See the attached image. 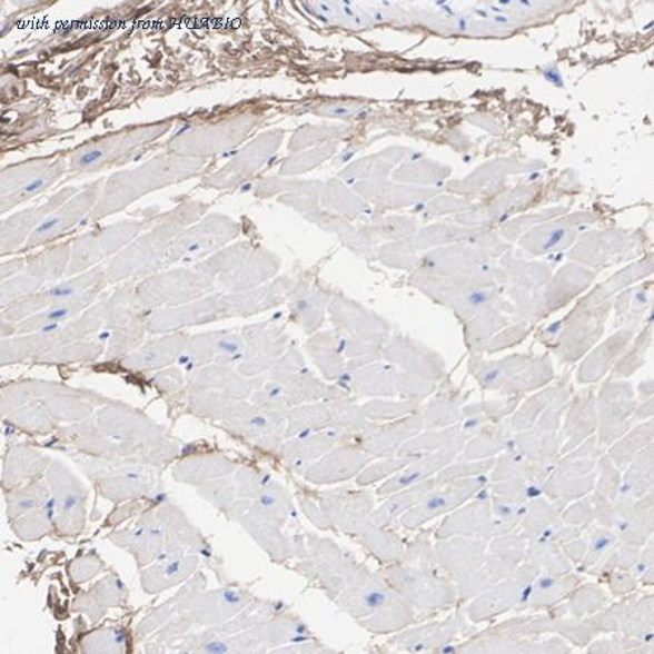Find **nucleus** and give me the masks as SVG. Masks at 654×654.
Wrapping results in <instances>:
<instances>
[{"label": "nucleus", "mask_w": 654, "mask_h": 654, "mask_svg": "<svg viewBox=\"0 0 654 654\" xmlns=\"http://www.w3.org/2000/svg\"><path fill=\"white\" fill-rule=\"evenodd\" d=\"M313 567L316 579L340 611L367 632L384 636L399 633L416 621L415 611L392 589L380 573H374L334 542L317 544Z\"/></svg>", "instance_id": "1"}, {"label": "nucleus", "mask_w": 654, "mask_h": 654, "mask_svg": "<svg viewBox=\"0 0 654 654\" xmlns=\"http://www.w3.org/2000/svg\"><path fill=\"white\" fill-rule=\"evenodd\" d=\"M378 573L415 614L434 615L457 605V585L440 566L429 533L418 535Z\"/></svg>", "instance_id": "2"}, {"label": "nucleus", "mask_w": 654, "mask_h": 654, "mask_svg": "<svg viewBox=\"0 0 654 654\" xmlns=\"http://www.w3.org/2000/svg\"><path fill=\"white\" fill-rule=\"evenodd\" d=\"M470 369L486 390L511 395L535 390L553 378L549 359L529 355H514L501 361L472 363Z\"/></svg>", "instance_id": "3"}, {"label": "nucleus", "mask_w": 654, "mask_h": 654, "mask_svg": "<svg viewBox=\"0 0 654 654\" xmlns=\"http://www.w3.org/2000/svg\"><path fill=\"white\" fill-rule=\"evenodd\" d=\"M539 573L535 564L524 561L505 579L476 596L467 606L466 617L470 623L478 624L501 617L512 610L523 613L528 608L534 581Z\"/></svg>", "instance_id": "4"}, {"label": "nucleus", "mask_w": 654, "mask_h": 654, "mask_svg": "<svg viewBox=\"0 0 654 654\" xmlns=\"http://www.w3.org/2000/svg\"><path fill=\"white\" fill-rule=\"evenodd\" d=\"M201 412H210L211 418L225 422L235 433L254 439L260 445L275 447L281 438L283 416L259 406L227 402L226 396L208 395L198 402Z\"/></svg>", "instance_id": "5"}, {"label": "nucleus", "mask_w": 654, "mask_h": 654, "mask_svg": "<svg viewBox=\"0 0 654 654\" xmlns=\"http://www.w3.org/2000/svg\"><path fill=\"white\" fill-rule=\"evenodd\" d=\"M595 438L586 439L585 444L566 455L556 467L552 476L547 477L543 492L547 499L563 511L568 504L586 496L596 483V449Z\"/></svg>", "instance_id": "6"}, {"label": "nucleus", "mask_w": 654, "mask_h": 654, "mask_svg": "<svg viewBox=\"0 0 654 654\" xmlns=\"http://www.w3.org/2000/svg\"><path fill=\"white\" fill-rule=\"evenodd\" d=\"M476 633L466 614H453L444 621H428L415 628H405L390 640L387 651L405 653H444L448 647L464 642Z\"/></svg>", "instance_id": "7"}, {"label": "nucleus", "mask_w": 654, "mask_h": 654, "mask_svg": "<svg viewBox=\"0 0 654 654\" xmlns=\"http://www.w3.org/2000/svg\"><path fill=\"white\" fill-rule=\"evenodd\" d=\"M487 480L483 476L458 478L438 486L428 493L415 508L406 512L397 523L407 531H416L439 516L452 514L459 506L467 504L478 492L485 489Z\"/></svg>", "instance_id": "8"}, {"label": "nucleus", "mask_w": 654, "mask_h": 654, "mask_svg": "<svg viewBox=\"0 0 654 654\" xmlns=\"http://www.w3.org/2000/svg\"><path fill=\"white\" fill-rule=\"evenodd\" d=\"M630 596V595H628ZM596 636L620 633L653 646V596H630L589 617Z\"/></svg>", "instance_id": "9"}, {"label": "nucleus", "mask_w": 654, "mask_h": 654, "mask_svg": "<svg viewBox=\"0 0 654 654\" xmlns=\"http://www.w3.org/2000/svg\"><path fill=\"white\" fill-rule=\"evenodd\" d=\"M327 527H335L357 539L374 527L376 497L365 490L339 489L325 493L321 499Z\"/></svg>", "instance_id": "10"}, {"label": "nucleus", "mask_w": 654, "mask_h": 654, "mask_svg": "<svg viewBox=\"0 0 654 654\" xmlns=\"http://www.w3.org/2000/svg\"><path fill=\"white\" fill-rule=\"evenodd\" d=\"M103 277H107V272L102 268L89 269V271L79 275V277L57 284V286L49 288V290L19 298V300L4 307L3 321L4 324L12 325L21 324L28 317L49 309V307L57 305V303L72 300V298L92 290L93 287L106 281Z\"/></svg>", "instance_id": "11"}, {"label": "nucleus", "mask_w": 654, "mask_h": 654, "mask_svg": "<svg viewBox=\"0 0 654 654\" xmlns=\"http://www.w3.org/2000/svg\"><path fill=\"white\" fill-rule=\"evenodd\" d=\"M489 539L470 537H452L436 539V556L445 573L462 585L470 579L486 562Z\"/></svg>", "instance_id": "12"}, {"label": "nucleus", "mask_w": 654, "mask_h": 654, "mask_svg": "<svg viewBox=\"0 0 654 654\" xmlns=\"http://www.w3.org/2000/svg\"><path fill=\"white\" fill-rule=\"evenodd\" d=\"M467 439L468 436L462 433L452 443L438 449V452L426 454L424 457L415 459L414 463L407 464L405 468H402L400 472H397L395 476H392L384 485L378 487L377 497L386 499L393 493L438 476L463 452Z\"/></svg>", "instance_id": "13"}, {"label": "nucleus", "mask_w": 654, "mask_h": 654, "mask_svg": "<svg viewBox=\"0 0 654 654\" xmlns=\"http://www.w3.org/2000/svg\"><path fill=\"white\" fill-rule=\"evenodd\" d=\"M63 174L61 164L26 165L7 169L2 178V210H11L38 194L44 192Z\"/></svg>", "instance_id": "14"}, {"label": "nucleus", "mask_w": 654, "mask_h": 654, "mask_svg": "<svg viewBox=\"0 0 654 654\" xmlns=\"http://www.w3.org/2000/svg\"><path fill=\"white\" fill-rule=\"evenodd\" d=\"M452 537L493 538L490 492L477 493L474 499L447 515L435 531V539Z\"/></svg>", "instance_id": "15"}, {"label": "nucleus", "mask_w": 654, "mask_h": 654, "mask_svg": "<svg viewBox=\"0 0 654 654\" xmlns=\"http://www.w3.org/2000/svg\"><path fill=\"white\" fill-rule=\"evenodd\" d=\"M68 259V246H59V248L51 249L50 252L38 256L28 267H23V271L19 272L17 277L3 283V307L11 305L19 298L31 296L42 284L60 277Z\"/></svg>", "instance_id": "16"}, {"label": "nucleus", "mask_w": 654, "mask_h": 654, "mask_svg": "<svg viewBox=\"0 0 654 654\" xmlns=\"http://www.w3.org/2000/svg\"><path fill=\"white\" fill-rule=\"evenodd\" d=\"M99 187L98 184L85 191L75 194L68 201L61 204L56 211L51 212L34 234L27 240L26 249H34L37 246L50 244L61 236H66L76 226L83 221V218L92 211L97 204Z\"/></svg>", "instance_id": "17"}, {"label": "nucleus", "mask_w": 654, "mask_h": 654, "mask_svg": "<svg viewBox=\"0 0 654 654\" xmlns=\"http://www.w3.org/2000/svg\"><path fill=\"white\" fill-rule=\"evenodd\" d=\"M601 438L598 445H613L625 434L636 412L634 393L625 383L605 384L598 400Z\"/></svg>", "instance_id": "18"}, {"label": "nucleus", "mask_w": 654, "mask_h": 654, "mask_svg": "<svg viewBox=\"0 0 654 654\" xmlns=\"http://www.w3.org/2000/svg\"><path fill=\"white\" fill-rule=\"evenodd\" d=\"M374 459L359 444H344L327 452L306 472L307 480L334 485L359 476Z\"/></svg>", "instance_id": "19"}, {"label": "nucleus", "mask_w": 654, "mask_h": 654, "mask_svg": "<svg viewBox=\"0 0 654 654\" xmlns=\"http://www.w3.org/2000/svg\"><path fill=\"white\" fill-rule=\"evenodd\" d=\"M139 230V222L130 221L125 222V225L108 227V229L99 231V234H92V236L82 237V239L76 241L68 274L87 271L88 267L102 259L103 256L121 249Z\"/></svg>", "instance_id": "20"}, {"label": "nucleus", "mask_w": 654, "mask_h": 654, "mask_svg": "<svg viewBox=\"0 0 654 654\" xmlns=\"http://www.w3.org/2000/svg\"><path fill=\"white\" fill-rule=\"evenodd\" d=\"M245 343L235 331H216L197 336L188 343L181 364L187 369L201 368L211 363L226 364L244 357Z\"/></svg>", "instance_id": "21"}, {"label": "nucleus", "mask_w": 654, "mask_h": 654, "mask_svg": "<svg viewBox=\"0 0 654 654\" xmlns=\"http://www.w3.org/2000/svg\"><path fill=\"white\" fill-rule=\"evenodd\" d=\"M422 415H409L386 426L371 425L358 434V443L374 458L395 457L399 449L424 428Z\"/></svg>", "instance_id": "22"}, {"label": "nucleus", "mask_w": 654, "mask_h": 654, "mask_svg": "<svg viewBox=\"0 0 654 654\" xmlns=\"http://www.w3.org/2000/svg\"><path fill=\"white\" fill-rule=\"evenodd\" d=\"M75 194H78V189H65V191L51 197L49 201L41 204V206L19 212V215L4 221L2 227L3 255L12 252V250L19 248L26 239H30V236L34 234L37 227L40 226L51 212L56 211L61 204L68 201L69 198H72Z\"/></svg>", "instance_id": "23"}, {"label": "nucleus", "mask_w": 654, "mask_h": 654, "mask_svg": "<svg viewBox=\"0 0 654 654\" xmlns=\"http://www.w3.org/2000/svg\"><path fill=\"white\" fill-rule=\"evenodd\" d=\"M384 358L396 364L403 374L416 380L435 384L444 376V363L433 350L415 348L414 345L397 346L396 343L383 350Z\"/></svg>", "instance_id": "24"}, {"label": "nucleus", "mask_w": 654, "mask_h": 654, "mask_svg": "<svg viewBox=\"0 0 654 654\" xmlns=\"http://www.w3.org/2000/svg\"><path fill=\"white\" fill-rule=\"evenodd\" d=\"M102 284L93 287L92 290L82 294V296L72 298V300L57 303V305L49 307V309L37 313V315L28 317L18 324L17 331L19 334H37V331H56L59 330L65 321L73 320L80 313L88 309L92 305L95 297L102 290Z\"/></svg>", "instance_id": "25"}, {"label": "nucleus", "mask_w": 654, "mask_h": 654, "mask_svg": "<svg viewBox=\"0 0 654 654\" xmlns=\"http://www.w3.org/2000/svg\"><path fill=\"white\" fill-rule=\"evenodd\" d=\"M244 357L240 359L239 373L246 377L258 376L277 364L284 353V339L274 329L258 330L245 336Z\"/></svg>", "instance_id": "26"}, {"label": "nucleus", "mask_w": 654, "mask_h": 654, "mask_svg": "<svg viewBox=\"0 0 654 654\" xmlns=\"http://www.w3.org/2000/svg\"><path fill=\"white\" fill-rule=\"evenodd\" d=\"M346 436L348 435L338 429L320 430L309 436H296L291 443L284 445L283 455L288 467L294 472H307L317 459L324 457L338 440L345 439Z\"/></svg>", "instance_id": "27"}, {"label": "nucleus", "mask_w": 654, "mask_h": 654, "mask_svg": "<svg viewBox=\"0 0 654 654\" xmlns=\"http://www.w3.org/2000/svg\"><path fill=\"white\" fill-rule=\"evenodd\" d=\"M438 486L440 485L438 478L435 476L429 478V480L418 483V485L393 493V495L386 497L384 504L374 509L373 524L376 527H392L406 512L415 508L428 493Z\"/></svg>", "instance_id": "28"}, {"label": "nucleus", "mask_w": 654, "mask_h": 654, "mask_svg": "<svg viewBox=\"0 0 654 654\" xmlns=\"http://www.w3.org/2000/svg\"><path fill=\"white\" fill-rule=\"evenodd\" d=\"M598 426L596 418V402L591 392H582L571 405V410L564 424V435L567 436V443L564 444L562 454L573 452L579 447Z\"/></svg>", "instance_id": "29"}, {"label": "nucleus", "mask_w": 654, "mask_h": 654, "mask_svg": "<svg viewBox=\"0 0 654 654\" xmlns=\"http://www.w3.org/2000/svg\"><path fill=\"white\" fill-rule=\"evenodd\" d=\"M581 583V577L572 572L564 573V575L539 573L537 579L534 581L527 610H554L556 606L562 605L564 601L568 600V596L572 595V592Z\"/></svg>", "instance_id": "30"}, {"label": "nucleus", "mask_w": 654, "mask_h": 654, "mask_svg": "<svg viewBox=\"0 0 654 654\" xmlns=\"http://www.w3.org/2000/svg\"><path fill=\"white\" fill-rule=\"evenodd\" d=\"M628 467L627 474L621 480L620 497L627 501L642 499L653 489L652 444L640 452Z\"/></svg>", "instance_id": "31"}, {"label": "nucleus", "mask_w": 654, "mask_h": 654, "mask_svg": "<svg viewBox=\"0 0 654 654\" xmlns=\"http://www.w3.org/2000/svg\"><path fill=\"white\" fill-rule=\"evenodd\" d=\"M313 361L329 380H340L348 371V363L339 338L321 335L309 343Z\"/></svg>", "instance_id": "32"}, {"label": "nucleus", "mask_w": 654, "mask_h": 654, "mask_svg": "<svg viewBox=\"0 0 654 654\" xmlns=\"http://www.w3.org/2000/svg\"><path fill=\"white\" fill-rule=\"evenodd\" d=\"M188 340L182 336H172V338H162L146 345L139 353L132 355L128 363L135 368H158L165 367L175 359L181 358L187 349Z\"/></svg>", "instance_id": "33"}, {"label": "nucleus", "mask_w": 654, "mask_h": 654, "mask_svg": "<svg viewBox=\"0 0 654 654\" xmlns=\"http://www.w3.org/2000/svg\"><path fill=\"white\" fill-rule=\"evenodd\" d=\"M240 376L244 374H234L226 368H207L194 376L192 384L198 390H217L221 396L231 395L234 399H240L248 395L254 386V383Z\"/></svg>", "instance_id": "34"}, {"label": "nucleus", "mask_w": 654, "mask_h": 654, "mask_svg": "<svg viewBox=\"0 0 654 654\" xmlns=\"http://www.w3.org/2000/svg\"><path fill=\"white\" fill-rule=\"evenodd\" d=\"M357 542L383 564L396 562L405 552V544H403L400 535L392 531L390 527L374 525L361 537H358Z\"/></svg>", "instance_id": "35"}, {"label": "nucleus", "mask_w": 654, "mask_h": 654, "mask_svg": "<svg viewBox=\"0 0 654 654\" xmlns=\"http://www.w3.org/2000/svg\"><path fill=\"white\" fill-rule=\"evenodd\" d=\"M562 511L557 508L549 499H543L542 496L528 502L527 512H525L523 523H521V534L525 535L528 543L537 539L545 529L553 527L561 521Z\"/></svg>", "instance_id": "36"}, {"label": "nucleus", "mask_w": 654, "mask_h": 654, "mask_svg": "<svg viewBox=\"0 0 654 654\" xmlns=\"http://www.w3.org/2000/svg\"><path fill=\"white\" fill-rule=\"evenodd\" d=\"M525 561L535 564L539 572L548 573V575H564V573L572 572L573 568V564L564 554L561 544L539 542V539L528 543Z\"/></svg>", "instance_id": "37"}, {"label": "nucleus", "mask_w": 654, "mask_h": 654, "mask_svg": "<svg viewBox=\"0 0 654 654\" xmlns=\"http://www.w3.org/2000/svg\"><path fill=\"white\" fill-rule=\"evenodd\" d=\"M591 533L586 535L587 545L585 556H583L582 562L577 567H579L582 573L595 575L596 568H598L600 564L604 562V558L608 556L611 549H613L621 539L613 529L602 527V525H598V527L591 525Z\"/></svg>", "instance_id": "38"}, {"label": "nucleus", "mask_w": 654, "mask_h": 654, "mask_svg": "<svg viewBox=\"0 0 654 654\" xmlns=\"http://www.w3.org/2000/svg\"><path fill=\"white\" fill-rule=\"evenodd\" d=\"M608 605V596L595 583H581L572 595L568 596L566 605L567 613L575 618H589L598 614Z\"/></svg>", "instance_id": "39"}, {"label": "nucleus", "mask_w": 654, "mask_h": 654, "mask_svg": "<svg viewBox=\"0 0 654 654\" xmlns=\"http://www.w3.org/2000/svg\"><path fill=\"white\" fill-rule=\"evenodd\" d=\"M625 344H627V340L618 338V343L610 340L602 348L594 350V354H591L586 361L582 364L577 380L585 384L598 382L608 371L611 365L615 364V359L624 353Z\"/></svg>", "instance_id": "40"}, {"label": "nucleus", "mask_w": 654, "mask_h": 654, "mask_svg": "<svg viewBox=\"0 0 654 654\" xmlns=\"http://www.w3.org/2000/svg\"><path fill=\"white\" fill-rule=\"evenodd\" d=\"M653 439V425L648 420L646 424L638 426L636 430L625 436L623 440L615 444L610 452V459L614 463V466L621 470V468L628 467V464L637 457L640 452H643L647 445L652 444Z\"/></svg>", "instance_id": "41"}, {"label": "nucleus", "mask_w": 654, "mask_h": 654, "mask_svg": "<svg viewBox=\"0 0 654 654\" xmlns=\"http://www.w3.org/2000/svg\"><path fill=\"white\" fill-rule=\"evenodd\" d=\"M462 415L463 409L457 397L440 395L430 403L428 410L422 418L428 429H447L457 426Z\"/></svg>", "instance_id": "42"}, {"label": "nucleus", "mask_w": 654, "mask_h": 654, "mask_svg": "<svg viewBox=\"0 0 654 654\" xmlns=\"http://www.w3.org/2000/svg\"><path fill=\"white\" fill-rule=\"evenodd\" d=\"M506 430L504 429H482L480 435L470 440L464 449L463 462H482L502 452L508 447V438H506Z\"/></svg>", "instance_id": "43"}, {"label": "nucleus", "mask_w": 654, "mask_h": 654, "mask_svg": "<svg viewBox=\"0 0 654 654\" xmlns=\"http://www.w3.org/2000/svg\"><path fill=\"white\" fill-rule=\"evenodd\" d=\"M587 652L596 653H652V644L640 642L637 638L624 636V634L615 633L614 636L601 640H594L587 646Z\"/></svg>", "instance_id": "44"}, {"label": "nucleus", "mask_w": 654, "mask_h": 654, "mask_svg": "<svg viewBox=\"0 0 654 654\" xmlns=\"http://www.w3.org/2000/svg\"><path fill=\"white\" fill-rule=\"evenodd\" d=\"M414 462L415 459L397 457V455H395V457H388L383 459V462L368 464L361 474H359L357 483L363 487L373 485V483H377L384 480V478H390L392 476H395V474L400 472L402 468H405L407 464Z\"/></svg>", "instance_id": "45"}, {"label": "nucleus", "mask_w": 654, "mask_h": 654, "mask_svg": "<svg viewBox=\"0 0 654 654\" xmlns=\"http://www.w3.org/2000/svg\"><path fill=\"white\" fill-rule=\"evenodd\" d=\"M415 403L409 402H371L361 407L365 418L371 420H393L406 418L414 414Z\"/></svg>", "instance_id": "46"}, {"label": "nucleus", "mask_w": 654, "mask_h": 654, "mask_svg": "<svg viewBox=\"0 0 654 654\" xmlns=\"http://www.w3.org/2000/svg\"><path fill=\"white\" fill-rule=\"evenodd\" d=\"M563 524L587 529L595 523L594 504L589 497H581L575 501V504H568L567 509H563L561 514Z\"/></svg>", "instance_id": "47"}, {"label": "nucleus", "mask_w": 654, "mask_h": 654, "mask_svg": "<svg viewBox=\"0 0 654 654\" xmlns=\"http://www.w3.org/2000/svg\"><path fill=\"white\" fill-rule=\"evenodd\" d=\"M608 582L611 594L614 596L633 595L637 589L638 581L632 571H614L604 575Z\"/></svg>", "instance_id": "48"}, {"label": "nucleus", "mask_w": 654, "mask_h": 654, "mask_svg": "<svg viewBox=\"0 0 654 654\" xmlns=\"http://www.w3.org/2000/svg\"><path fill=\"white\" fill-rule=\"evenodd\" d=\"M566 236V230L557 229L554 230L553 234H549L548 240L544 244V249H552L554 246L558 245V241L563 240V237Z\"/></svg>", "instance_id": "49"}]
</instances>
